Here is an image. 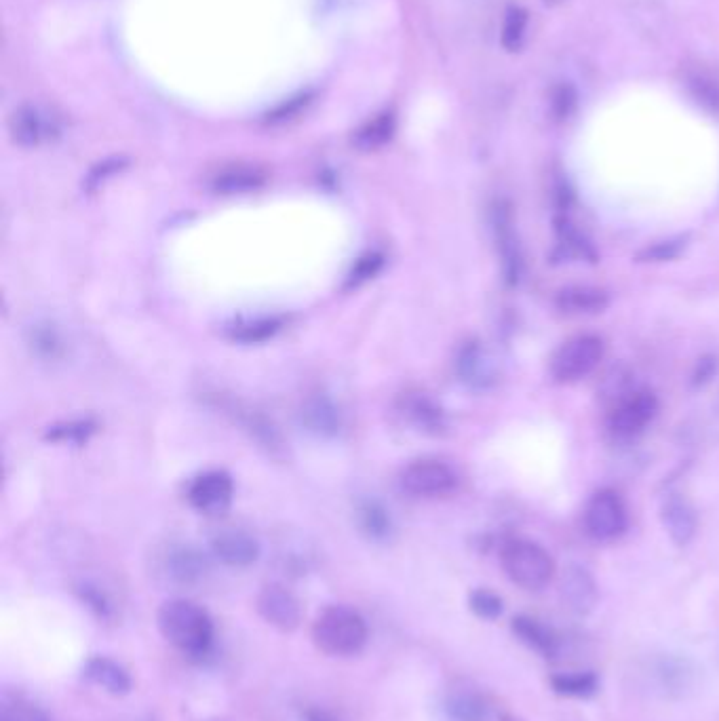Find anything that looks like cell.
Instances as JSON below:
<instances>
[{"label": "cell", "mask_w": 719, "mask_h": 721, "mask_svg": "<svg viewBox=\"0 0 719 721\" xmlns=\"http://www.w3.org/2000/svg\"><path fill=\"white\" fill-rule=\"evenodd\" d=\"M211 553L230 568H247L260 557L258 540L239 528H224L213 534Z\"/></svg>", "instance_id": "cell-13"}, {"label": "cell", "mask_w": 719, "mask_h": 721, "mask_svg": "<svg viewBox=\"0 0 719 721\" xmlns=\"http://www.w3.org/2000/svg\"><path fill=\"white\" fill-rule=\"evenodd\" d=\"M399 481L403 490L416 498H443L458 487V475L452 466L433 458L407 464Z\"/></svg>", "instance_id": "cell-5"}, {"label": "cell", "mask_w": 719, "mask_h": 721, "mask_svg": "<svg viewBox=\"0 0 719 721\" xmlns=\"http://www.w3.org/2000/svg\"><path fill=\"white\" fill-rule=\"evenodd\" d=\"M308 102V95H300V97H294V100H289L287 104H281L275 112L270 114V121H285L289 119V116H294L296 112H300L302 106H306Z\"/></svg>", "instance_id": "cell-37"}, {"label": "cell", "mask_w": 719, "mask_h": 721, "mask_svg": "<svg viewBox=\"0 0 719 721\" xmlns=\"http://www.w3.org/2000/svg\"><path fill=\"white\" fill-rule=\"evenodd\" d=\"M266 171L258 165L249 163H232L222 167L216 175L211 178V190L218 194H247L260 190L266 184Z\"/></svg>", "instance_id": "cell-14"}, {"label": "cell", "mask_w": 719, "mask_h": 721, "mask_svg": "<svg viewBox=\"0 0 719 721\" xmlns=\"http://www.w3.org/2000/svg\"><path fill=\"white\" fill-rule=\"evenodd\" d=\"M359 525L361 530L374 540H386L393 532L391 515L386 513L382 504L374 500H367L359 506Z\"/></svg>", "instance_id": "cell-27"}, {"label": "cell", "mask_w": 719, "mask_h": 721, "mask_svg": "<svg viewBox=\"0 0 719 721\" xmlns=\"http://www.w3.org/2000/svg\"><path fill=\"white\" fill-rule=\"evenodd\" d=\"M283 319L277 317H264V319H254V321H243L230 327V338L239 340V342H264L268 338H272L281 329Z\"/></svg>", "instance_id": "cell-28"}, {"label": "cell", "mask_w": 719, "mask_h": 721, "mask_svg": "<svg viewBox=\"0 0 719 721\" xmlns=\"http://www.w3.org/2000/svg\"><path fill=\"white\" fill-rule=\"evenodd\" d=\"M79 597L83 599L85 606L100 618V620H110L114 616V603L110 599V595L104 591V587L95 582H81L79 584Z\"/></svg>", "instance_id": "cell-31"}, {"label": "cell", "mask_w": 719, "mask_h": 721, "mask_svg": "<svg viewBox=\"0 0 719 721\" xmlns=\"http://www.w3.org/2000/svg\"><path fill=\"white\" fill-rule=\"evenodd\" d=\"M561 595L574 612L587 614L597 603V584L589 570L580 568V565H570L561 580Z\"/></svg>", "instance_id": "cell-17"}, {"label": "cell", "mask_w": 719, "mask_h": 721, "mask_svg": "<svg viewBox=\"0 0 719 721\" xmlns=\"http://www.w3.org/2000/svg\"><path fill=\"white\" fill-rule=\"evenodd\" d=\"M232 494H235V485L224 471H207L188 487L190 504L205 515L224 513L232 502Z\"/></svg>", "instance_id": "cell-11"}, {"label": "cell", "mask_w": 719, "mask_h": 721, "mask_svg": "<svg viewBox=\"0 0 719 721\" xmlns=\"http://www.w3.org/2000/svg\"><path fill=\"white\" fill-rule=\"evenodd\" d=\"M0 721H51V717L22 696H5L0 703Z\"/></svg>", "instance_id": "cell-29"}, {"label": "cell", "mask_w": 719, "mask_h": 721, "mask_svg": "<svg viewBox=\"0 0 719 721\" xmlns=\"http://www.w3.org/2000/svg\"><path fill=\"white\" fill-rule=\"evenodd\" d=\"M91 433H93V424L87 422V420H79V422H68V424L53 426L51 431L47 433V437L53 439V441L79 443V441H85Z\"/></svg>", "instance_id": "cell-34"}, {"label": "cell", "mask_w": 719, "mask_h": 721, "mask_svg": "<svg viewBox=\"0 0 719 721\" xmlns=\"http://www.w3.org/2000/svg\"><path fill=\"white\" fill-rule=\"evenodd\" d=\"M663 523L677 547H686V544L696 534V515L694 509L682 496H669L663 504Z\"/></svg>", "instance_id": "cell-19"}, {"label": "cell", "mask_w": 719, "mask_h": 721, "mask_svg": "<svg viewBox=\"0 0 719 721\" xmlns=\"http://www.w3.org/2000/svg\"><path fill=\"white\" fill-rule=\"evenodd\" d=\"M28 346L36 357L57 361L66 355V340L60 329L51 321H38L28 329Z\"/></svg>", "instance_id": "cell-21"}, {"label": "cell", "mask_w": 719, "mask_h": 721, "mask_svg": "<svg viewBox=\"0 0 719 721\" xmlns=\"http://www.w3.org/2000/svg\"><path fill=\"white\" fill-rule=\"evenodd\" d=\"M677 253V245L675 243H667V245H658L652 251H648V258L652 260H667L673 258Z\"/></svg>", "instance_id": "cell-39"}, {"label": "cell", "mask_w": 719, "mask_h": 721, "mask_svg": "<svg viewBox=\"0 0 719 721\" xmlns=\"http://www.w3.org/2000/svg\"><path fill=\"white\" fill-rule=\"evenodd\" d=\"M456 367L460 380L473 388H488L496 380L494 363L477 342L466 344L460 350Z\"/></svg>", "instance_id": "cell-18"}, {"label": "cell", "mask_w": 719, "mask_h": 721, "mask_svg": "<svg viewBox=\"0 0 719 721\" xmlns=\"http://www.w3.org/2000/svg\"><path fill=\"white\" fill-rule=\"evenodd\" d=\"M690 85L694 89V95L698 102H703L711 110L719 112V85L713 79H707L705 74H696L690 79Z\"/></svg>", "instance_id": "cell-36"}, {"label": "cell", "mask_w": 719, "mask_h": 721, "mask_svg": "<svg viewBox=\"0 0 719 721\" xmlns=\"http://www.w3.org/2000/svg\"><path fill=\"white\" fill-rule=\"evenodd\" d=\"M445 713L452 721H490L492 709L483 696L471 690H454L445 698Z\"/></svg>", "instance_id": "cell-22"}, {"label": "cell", "mask_w": 719, "mask_h": 721, "mask_svg": "<svg viewBox=\"0 0 719 721\" xmlns=\"http://www.w3.org/2000/svg\"><path fill=\"white\" fill-rule=\"evenodd\" d=\"M528 26H530L528 11L521 9L519 5H511L507 11H504V19H502V32H500L502 47L509 53L521 51L528 36Z\"/></svg>", "instance_id": "cell-26"}, {"label": "cell", "mask_w": 719, "mask_h": 721, "mask_svg": "<svg viewBox=\"0 0 719 721\" xmlns=\"http://www.w3.org/2000/svg\"><path fill=\"white\" fill-rule=\"evenodd\" d=\"M85 677L112 696H125L131 692V675L119 662L106 656H91L85 662Z\"/></svg>", "instance_id": "cell-16"}, {"label": "cell", "mask_w": 719, "mask_h": 721, "mask_svg": "<svg viewBox=\"0 0 719 721\" xmlns=\"http://www.w3.org/2000/svg\"><path fill=\"white\" fill-rule=\"evenodd\" d=\"M578 104L576 89L570 83H561L551 89V112L557 121H568Z\"/></svg>", "instance_id": "cell-33"}, {"label": "cell", "mask_w": 719, "mask_h": 721, "mask_svg": "<svg viewBox=\"0 0 719 721\" xmlns=\"http://www.w3.org/2000/svg\"><path fill=\"white\" fill-rule=\"evenodd\" d=\"M300 420L310 433L319 437H334L342 426L340 409L325 395L308 397L300 407Z\"/></svg>", "instance_id": "cell-15"}, {"label": "cell", "mask_w": 719, "mask_h": 721, "mask_svg": "<svg viewBox=\"0 0 719 721\" xmlns=\"http://www.w3.org/2000/svg\"><path fill=\"white\" fill-rule=\"evenodd\" d=\"M258 614L283 633H291L302 622V603L289 589L281 584H266L258 595Z\"/></svg>", "instance_id": "cell-8"}, {"label": "cell", "mask_w": 719, "mask_h": 721, "mask_svg": "<svg viewBox=\"0 0 719 721\" xmlns=\"http://www.w3.org/2000/svg\"><path fill=\"white\" fill-rule=\"evenodd\" d=\"M403 414L424 433H431V435L443 433L445 418H443L441 407H437V403L433 399H429L422 393H410L403 397Z\"/></svg>", "instance_id": "cell-20"}, {"label": "cell", "mask_w": 719, "mask_h": 721, "mask_svg": "<svg viewBox=\"0 0 719 721\" xmlns=\"http://www.w3.org/2000/svg\"><path fill=\"white\" fill-rule=\"evenodd\" d=\"M315 646L327 656H355L367 643V625L359 612L346 606H327L313 622Z\"/></svg>", "instance_id": "cell-2"}, {"label": "cell", "mask_w": 719, "mask_h": 721, "mask_svg": "<svg viewBox=\"0 0 719 721\" xmlns=\"http://www.w3.org/2000/svg\"><path fill=\"white\" fill-rule=\"evenodd\" d=\"M507 576L526 591L547 587L555 574L553 557L532 540H509L500 553Z\"/></svg>", "instance_id": "cell-3"}, {"label": "cell", "mask_w": 719, "mask_h": 721, "mask_svg": "<svg viewBox=\"0 0 719 721\" xmlns=\"http://www.w3.org/2000/svg\"><path fill=\"white\" fill-rule=\"evenodd\" d=\"M157 627L173 648L190 658L207 656L213 646V620L194 601H165L157 614Z\"/></svg>", "instance_id": "cell-1"}, {"label": "cell", "mask_w": 719, "mask_h": 721, "mask_svg": "<svg viewBox=\"0 0 719 721\" xmlns=\"http://www.w3.org/2000/svg\"><path fill=\"white\" fill-rule=\"evenodd\" d=\"M492 224H494V235H496V243H498L504 281H507V285H517L519 277H521V249H519L513 211H511L509 203L498 201L494 205Z\"/></svg>", "instance_id": "cell-10"}, {"label": "cell", "mask_w": 719, "mask_h": 721, "mask_svg": "<svg viewBox=\"0 0 719 721\" xmlns=\"http://www.w3.org/2000/svg\"><path fill=\"white\" fill-rule=\"evenodd\" d=\"M658 401L648 391H635L620 399L610 412V428L618 437L639 435L654 420Z\"/></svg>", "instance_id": "cell-9"}, {"label": "cell", "mask_w": 719, "mask_h": 721, "mask_svg": "<svg viewBox=\"0 0 719 721\" xmlns=\"http://www.w3.org/2000/svg\"><path fill=\"white\" fill-rule=\"evenodd\" d=\"M553 688L555 692L563 696H574V698H587L595 694L597 690V679L591 673H563L553 677Z\"/></svg>", "instance_id": "cell-30"}, {"label": "cell", "mask_w": 719, "mask_h": 721, "mask_svg": "<svg viewBox=\"0 0 719 721\" xmlns=\"http://www.w3.org/2000/svg\"><path fill=\"white\" fill-rule=\"evenodd\" d=\"M471 610L485 620H494L502 614V601L492 591L477 589L471 593Z\"/></svg>", "instance_id": "cell-35"}, {"label": "cell", "mask_w": 719, "mask_h": 721, "mask_svg": "<svg viewBox=\"0 0 719 721\" xmlns=\"http://www.w3.org/2000/svg\"><path fill=\"white\" fill-rule=\"evenodd\" d=\"M542 3H544V5H549V7H557V5L568 3V0H542Z\"/></svg>", "instance_id": "cell-40"}, {"label": "cell", "mask_w": 719, "mask_h": 721, "mask_svg": "<svg viewBox=\"0 0 719 721\" xmlns=\"http://www.w3.org/2000/svg\"><path fill=\"white\" fill-rule=\"evenodd\" d=\"M116 169H121V161H108V163L100 165V169H95V171L91 173V178H89V186H95V184H100L102 180H106V178H108V175H110V173H114Z\"/></svg>", "instance_id": "cell-38"}, {"label": "cell", "mask_w": 719, "mask_h": 721, "mask_svg": "<svg viewBox=\"0 0 719 721\" xmlns=\"http://www.w3.org/2000/svg\"><path fill=\"white\" fill-rule=\"evenodd\" d=\"M11 138L15 144L24 148H36L57 140L62 135V121L53 110L26 104L11 116Z\"/></svg>", "instance_id": "cell-7"}, {"label": "cell", "mask_w": 719, "mask_h": 721, "mask_svg": "<svg viewBox=\"0 0 719 721\" xmlns=\"http://www.w3.org/2000/svg\"><path fill=\"white\" fill-rule=\"evenodd\" d=\"M395 116L393 112H382L378 116H374L372 121H367L353 138V144L359 148V150H378L382 148L384 144H388L393 140L395 135Z\"/></svg>", "instance_id": "cell-24"}, {"label": "cell", "mask_w": 719, "mask_h": 721, "mask_svg": "<svg viewBox=\"0 0 719 721\" xmlns=\"http://www.w3.org/2000/svg\"><path fill=\"white\" fill-rule=\"evenodd\" d=\"M513 631L521 637L523 643H528L532 650H536L542 656H553L557 652V639L555 635L542 625V622L519 616L513 620Z\"/></svg>", "instance_id": "cell-25"}, {"label": "cell", "mask_w": 719, "mask_h": 721, "mask_svg": "<svg viewBox=\"0 0 719 721\" xmlns=\"http://www.w3.org/2000/svg\"><path fill=\"white\" fill-rule=\"evenodd\" d=\"M384 264V258L380 256V253H365V256H361L355 266L351 268V272H348L346 277V289H355L359 285H363L365 281L374 279L380 268Z\"/></svg>", "instance_id": "cell-32"}, {"label": "cell", "mask_w": 719, "mask_h": 721, "mask_svg": "<svg viewBox=\"0 0 719 721\" xmlns=\"http://www.w3.org/2000/svg\"><path fill=\"white\" fill-rule=\"evenodd\" d=\"M629 523L627 506L614 490H599L585 509V528L591 538L610 542L625 534Z\"/></svg>", "instance_id": "cell-6"}, {"label": "cell", "mask_w": 719, "mask_h": 721, "mask_svg": "<svg viewBox=\"0 0 719 721\" xmlns=\"http://www.w3.org/2000/svg\"><path fill=\"white\" fill-rule=\"evenodd\" d=\"M557 306L570 315H589L601 313L608 306V298L604 291L593 287H570L559 291Z\"/></svg>", "instance_id": "cell-23"}, {"label": "cell", "mask_w": 719, "mask_h": 721, "mask_svg": "<svg viewBox=\"0 0 719 721\" xmlns=\"http://www.w3.org/2000/svg\"><path fill=\"white\" fill-rule=\"evenodd\" d=\"M161 570L171 584L194 587V584H199L207 576L209 561L190 544H171L161 559Z\"/></svg>", "instance_id": "cell-12"}, {"label": "cell", "mask_w": 719, "mask_h": 721, "mask_svg": "<svg viewBox=\"0 0 719 721\" xmlns=\"http://www.w3.org/2000/svg\"><path fill=\"white\" fill-rule=\"evenodd\" d=\"M604 359V342L597 336L585 334L561 344L551 359V376L557 382H578L587 378Z\"/></svg>", "instance_id": "cell-4"}]
</instances>
